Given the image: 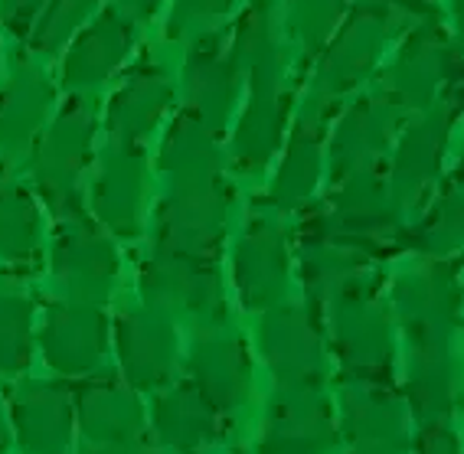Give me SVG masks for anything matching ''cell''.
<instances>
[{
    "instance_id": "4fadbf2b",
    "label": "cell",
    "mask_w": 464,
    "mask_h": 454,
    "mask_svg": "<svg viewBox=\"0 0 464 454\" xmlns=\"http://www.w3.org/2000/svg\"><path fill=\"white\" fill-rule=\"evenodd\" d=\"M34 242V209L20 193L0 197V248L4 252H24Z\"/></svg>"
},
{
    "instance_id": "30bf717a",
    "label": "cell",
    "mask_w": 464,
    "mask_h": 454,
    "mask_svg": "<svg viewBox=\"0 0 464 454\" xmlns=\"http://www.w3.org/2000/svg\"><path fill=\"white\" fill-rule=\"evenodd\" d=\"M390 101H360L337 131V150L343 158L353 154H370L386 140V128H390Z\"/></svg>"
},
{
    "instance_id": "ac0fdd59",
    "label": "cell",
    "mask_w": 464,
    "mask_h": 454,
    "mask_svg": "<svg viewBox=\"0 0 464 454\" xmlns=\"http://www.w3.org/2000/svg\"><path fill=\"white\" fill-rule=\"evenodd\" d=\"M226 7H229V0H177L170 24H174V30L177 26H190L197 20H209L216 14H223Z\"/></svg>"
},
{
    "instance_id": "9a60e30c",
    "label": "cell",
    "mask_w": 464,
    "mask_h": 454,
    "mask_svg": "<svg viewBox=\"0 0 464 454\" xmlns=\"http://www.w3.org/2000/svg\"><path fill=\"white\" fill-rule=\"evenodd\" d=\"M314 170H317L314 134H307V128H304V131L295 138V144H291L288 167H285V174L278 177V183H282V190H311Z\"/></svg>"
},
{
    "instance_id": "ffe728a7",
    "label": "cell",
    "mask_w": 464,
    "mask_h": 454,
    "mask_svg": "<svg viewBox=\"0 0 464 454\" xmlns=\"http://www.w3.org/2000/svg\"><path fill=\"white\" fill-rule=\"evenodd\" d=\"M382 4H399V7H425V4H429V0H382Z\"/></svg>"
},
{
    "instance_id": "7a4b0ae2",
    "label": "cell",
    "mask_w": 464,
    "mask_h": 454,
    "mask_svg": "<svg viewBox=\"0 0 464 454\" xmlns=\"http://www.w3.org/2000/svg\"><path fill=\"white\" fill-rule=\"evenodd\" d=\"M134 40V26L118 10H105L92 26L75 36L66 56V82L72 89H85L115 72L125 63Z\"/></svg>"
},
{
    "instance_id": "52a82bcc",
    "label": "cell",
    "mask_w": 464,
    "mask_h": 454,
    "mask_svg": "<svg viewBox=\"0 0 464 454\" xmlns=\"http://www.w3.org/2000/svg\"><path fill=\"white\" fill-rule=\"evenodd\" d=\"M92 144V111L85 101H69V108L56 118L40 150V180L50 190H63L82 164Z\"/></svg>"
},
{
    "instance_id": "7c38bea8",
    "label": "cell",
    "mask_w": 464,
    "mask_h": 454,
    "mask_svg": "<svg viewBox=\"0 0 464 454\" xmlns=\"http://www.w3.org/2000/svg\"><path fill=\"white\" fill-rule=\"evenodd\" d=\"M95 7H99V0H53L50 7L40 14V20H36L34 46L40 53L59 50Z\"/></svg>"
},
{
    "instance_id": "9c48e42d",
    "label": "cell",
    "mask_w": 464,
    "mask_h": 454,
    "mask_svg": "<svg viewBox=\"0 0 464 454\" xmlns=\"http://www.w3.org/2000/svg\"><path fill=\"white\" fill-rule=\"evenodd\" d=\"M138 193H141V160L134 154L118 150L105 160V170H102V183L95 197L102 199V209H105L108 219H115L118 226L131 223V216L138 213Z\"/></svg>"
},
{
    "instance_id": "e0dca14e",
    "label": "cell",
    "mask_w": 464,
    "mask_h": 454,
    "mask_svg": "<svg viewBox=\"0 0 464 454\" xmlns=\"http://www.w3.org/2000/svg\"><path fill=\"white\" fill-rule=\"evenodd\" d=\"M43 7H46V0H0V17L14 34H26L43 14Z\"/></svg>"
},
{
    "instance_id": "8992f818",
    "label": "cell",
    "mask_w": 464,
    "mask_h": 454,
    "mask_svg": "<svg viewBox=\"0 0 464 454\" xmlns=\"http://www.w3.org/2000/svg\"><path fill=\"white\" fill-rule=\"evenodd\" d=\"M53 105V89L40 69L24 66L0 89V144L7 150L24 148L40 131L46 108Z\"/></svg>"
},
{
    "instance_id": "d6986e66",
    "label": "cell",
    "mask_w": 464,
    "mask_h": 454,
    "mask_svg": "<svg viewBox=\"0 0 464 454\" xmlns=\"http://www.w3.org/2000/svg\"><path fill=\"white\" fill-rule=\"evenodd\" d=\"M121 4L128 7V14H131V17H150V14L158 10L160 0H121Z\"/></svg>"
},
{
    "instance_id": "3957f363",
    "label": "cell",
    "mask_w": 464,
    "mask_h": 454,
    "mask_svg": "<svg viewBox=\"0 0 464 454\" xmlns=\"http://www.w3.org/2000/svg\"><path fill=\"white\" fill-rule=\"evenodd\" d=\"M236 95V63L226 56L219 40H199L197 50L187 59V105L193 108V118L219 128Z\"/></svg>"
},
{
    "instance_id": "2e32d148",
    "label": "cell",
    "mask_w": 464,
    "mask_h": 454,
    "mask_svg": "<svg viewBox=\"0 0 464 454\" xmlns=\"http://www.w3.org/2000/svg\"><path fill=\"white\" fill-rule=\"evenodd\" d=\"M63 265H72L75 272H79V268H89V272L99 275L102 268L111 265V256H108L95 239H79V236H75V239L66 242V248H63Z\"/></svg>"
},
{
    "instance_id": "277c9868",
    "label": "cell",
    "mask_w": 464,
    "mask_h": 454,
    "mask_svg": "<svg viewBox=\"0 0 464 454\" xmlns=\"http://www.w3.org/2000/svg\"><path fill=\"white\" fill-rule=\"evenodd\" d=\"M451 66V50L439 30H422L409 43L402 56L392 63L390 101L396 105H429L439 92L441 79Z\"/></svg>"
},
{
    "instance_id": "5bb4252c",
    "label": "cell",
    "mask_w": 464,
    "mask_h": 454,
    "mask_svg": "<svg viewBox=\"0 0 464 454\" xmlns=\"http://www.w3.org/2000/svg\"><path fill=\"white\" fill-rule=\"evenodd\" d=\"M340 0H295L291 4V26L295 34L307 43V46H317L331 36V26L337 20Z\"/></svg>"
},
{
    "instance_id": "6da1fadb",
    "label": "cell",
    "mask_w": 464,
    "mask_h": 454,
    "mask_svg": "<svg viewBox=\"0 0 464 454\" xmlns=\"http://www.w3.org/2000/svg\"><path fill=\"white\" fill-rule=\"evenodd\" d=\"M382 24H386L382 14H376L373 7H363L334 36L331 50H327L321 69H317V92L324 99L340 95L373 69L382 43H386V26Z\"/></svg>"
},
{
    "instance_id": "ba28073f",
    "label": "cell",
    "mask_w": 464,
    "mask_h": 454,
    "mask_svg": "<svg viewBox=\"0 0 464 454\" xmlns=\"http://www.w3.org/2000/svg\"><path fill=\"white\" fill-rule=\"evenodd\" d=\"M285 128V99L278 95V85H258L252 89L249 111L242 118L239 134H236V148L239 158L249 164H262V160L278 148Z\"/></svg>"
},
{
    "instance_id": "8fae6325",
    "label": "cell",
    "mask_w": 464,
    "mask_h": 454,
    "mask_svg": "<svg viewBox=\"0 0 464 454\" xmlns=\"http://www.w3.org/2000/svg\"><path fill=\"white\" fill-rule=\"evenodd\" d=\"M164 164L177 170H190V167L203 170L213 164V140H209L207 124L193 115H183L164 144Z\"/></svg>"
},
{
    "instance_id": "5b68a950",
    "label": "cell",
    "mask_w": 464,
    "mask_h": 454,
    "mask_svg": "<svg viewBox=\"0 0 464 454\" xmlns=\"http://www.w3.org/2000/svg\"><path fill=\"white\" fill-rule=\"evenodd\" d=\"M170 95H174V89L160 69L138 66L108 105V131L121 140L148 134L164 115V108L170 105Z\"/></svg>"
}]
</instances>
